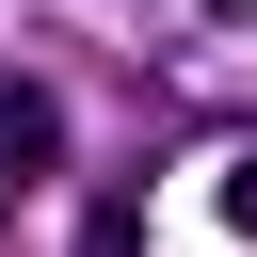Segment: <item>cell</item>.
Masks as SVG:
<instances>
[{"label":"cell","mask_w":257,"mask_h":257,"mask_svg":"<svg viewBox=\"0 0 257 257\" xmlns=\"http://www.w3.org/2000/svg\"><path fill=\"white\" fill-rule=\"evenodd\" d=\"M48 161H64V112H48L32 80H0V225L32 209V177H48Z\"/></svg>","instance_id":"obj_1"}]
</instances>
